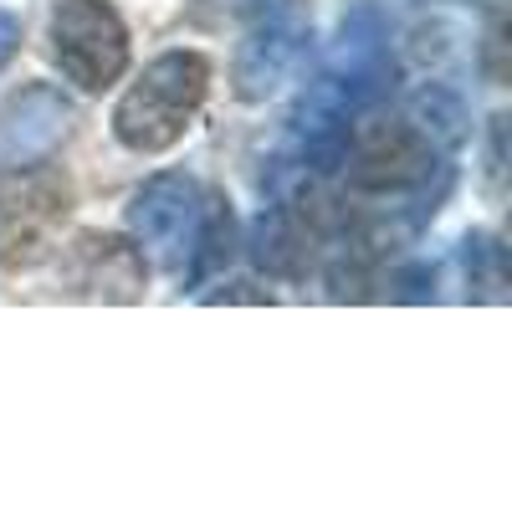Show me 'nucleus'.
Instances as JSON below:
<instances>
[{"mask_svg":"<svg viewBox=\"0 0 512 512\" xmlns=\"http://www.w3.org/2000/svg\"><path fill=\"white\" fill-rule=\"evenodd\" d=\"M395 52H390V26L379 6H354L338 21V36L323 57V72L308 82V93L297 98L287 118L292 154L308 175H328L344 164L354 123L379 108L395 88Z\"/></svg>","mask_w":512,"mask_h":512,"instance_id":"nucleus-1","label":"nucleus"},{"mask_svg":"<svg viewBox=\"0 0 512 512\" xmlns=\"http://www.w3.org/2000/svg\"><path fill=\"white\" fill-rule=\"evenodd\" d=\"M210 88V67L200 52H164L113 108V134L134 154H164L185 139Z\"/></svg>","mask_w":512,"mask_h":512,"instance_id":"nucleus-2","label":"nucleus"},{"mask_svg":"<svg viewBox=\"0 0 512 512\" xmlns=\"http://www.w3.org/2000/svg\"><path fill=\"white\" fill-rule=\"evenodd\" d=\"M246 16L251 26L236 47L231 82H236L241 103H262L303 62L308 41H313V16H308V0H251Z\"/></svg>","mask_w":512,"mask_h":512,"instance_id":"nucleus-3","label":"nucleus"},{"mask_svg":"<svg viewBox=\"0 0 512 512\" xmlns=\"http://www.w3.org/2000/svg\"><path fill=\"white\" fill-rule=\"evenodd\" d=\"M47 36L62 77L82 93H103L128 72V26L108 0H57Z\"/></svg>","mask_w":512,"mask_h":512,"instance_id":"nucleus-4","label":"nucleus"},{"mask_svg":"<svg viewBox=\"0 0 512 512\" xmlns=\"http://www.w3.org/2000/svg\"><path fill=\"white\" fill-rule=\"evenodd\" d=\"M205 216V190L185 169H164V175L144 180L128 200V236H134L139 256L159 272H185L190 251H195V231Z\"/></svg>","mask_w":512,"mask_h":512,"instance_id":"nucleus-5","label":"nucleus"},{"mask_svg":"<svg viewBox=\"0 0 512 512\" xmlns=\"http://www.w3.org/2000/svg\"><path fill=\"white\" fill-rule=\"evenodd\" d=\"M72 134V103L52 82H26L21 93L0 108V175L36 169L57 154V144Z\"/></svg>","mask_w":512,"mask_h":512,"instance_id":"nucleus-6","label":"nucleus"},{"mask_svg":"<svg viewBox=\"0 0 512 512\" xmlns=\"http://www.w3.org/2000/svg\"><path fill=\"white\" fill-rule=\"evenodd\" d=\"M62 216H67V180L16 169V180L0 185V267L36 262Z\"/></svg>","mask_w":512,"mask_h":512,"instance_id":"nucleus-7","label":"nucleus"},{"mask_svg":"<svg viewBox=\"0 0 512 512\" xmlns=\"http://www.w3.org/2000/svg\"><path fill=\"white\" fill-rule=\"evenodd\" d=\"M308 226L292 216V205L277 200L272 210H262V221L251 231V256L256 267L272 277H303L308 272Z\"/></svg>","mask_w":512,"mask_h":512,"instance_id":"nucleus-8","label":"nucleus"},{"mask_svg":"<svg viewBox=\"0 0 512 512\" xmlns=\"http://www.w3.org/2000/svg\"><path fill=\"white\" fill-rule=\"evenodd\" d=\"M425 139H431L441 154H451V149H461L466 144V134H472V118H466V103L451 93V88H441V82H425V88L410 98V113H405Z\"/></svg>","mask_w":512,"mask_h":512,"instance_id":"nucleus-9","label":"nucleus"},{"mask_svg":"<svg viewBox=\"0 0 512 512\" xmlns=\"http://www.w3.org/2000/svg\"><path fill=\"white\" fill-rule=\"evenodd\" d=\"M231 246H236V216H231V205L216 200V195H205V216H200V231H195V251H190V262H185V282H205L210 272H221L231 262Z\"/></svg>","mask_w":512,"mask_h":512,"instance_id":"nucleus-10","label":"nucleus"},{"mask_svg":"<svg viewBox=\"0 0 512 512\" xmlns=\"http://www.w3.org/2000/svg\"><path fill=\"white\" fill-rule=\"evenodd\" d=\"M461 267H466V292L502 303L507 297V272H502V246L492 236H466L461 241Z\"/></svg>","mask_w":512,"mask_h":512,"instance_id":"nucleus-11","label":"nucleus"},{"mask_svg":"<svg viewBox=\"0 0 512 512\" xmlns=\"http://www.w3.org/2000/svg\"><path fill=\"white\" fill-rule=\"evenodd\" d=\"M21 52V16L0 6V72H6V62Z\"/></svg>","mask_w":512,"mask_h":512,"instance_id":"nucleus-12","label":"nucleus"},{"mask_svg":"<svg viewBox=\"0 0 512 512\" xmlns=\"http://www.w3.org/2000/svg\"><path fill=\"white\" fill-rule=\"evenodd\" d=\"M344 251H349V256H364V251H374V241H344ZM328 282H333V297H338V287H344V282H359V267H349V272L333 267Z\"/></svg>","mask_w":512,"mask_h":512,"instance_id":"nucleus-13","label":"nucleus"},{"mask_svg":"<svg viewBox=\"0 0 512 512\" xmlns=\"http://www.w3.org/2000/svg\"><path fill=\"white\" fill-rule=\"evenodd\" d=\"M205 11H216V16H246L251 0H200Z\"/></svg>","mask_w":512,"mask_h":512,"instance_id":"nucleus-14","label":"nucleus"}]
</instances>
